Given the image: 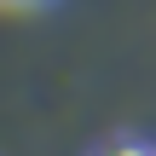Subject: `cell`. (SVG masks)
<instances>
[{
    "label": "cell",
    "instance_id": "obj_1",
    "mask_svg": "<svg viewBox=\"0 0 156 156\" xmlns=\"http://www.w3.org/2000/svg\"><path fill=\"white\" fill-rule=\"evenodd\" d=\"M87 156H156V139H133V133H122V139H110V145H98V151Z\"/></svg>",
    "mask_w": 156,
    "mask_h": 156
},
{
    "label": "cell",
    "instance_id": "obj_2",
    "mask_svg": "<svg viewBox=\"0 0 156 156\" xmlns=\"http://www.w3.org/2000/svg\"><path fill=\"white\" fill-rule=\"evenodd\" d=\"M6 6H52V0H6Z\"/></svg>",
    "mask_w": 156,
    "mask_h": 156
}]
</instances>
